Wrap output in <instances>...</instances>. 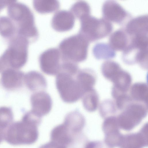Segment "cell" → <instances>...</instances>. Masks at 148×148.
Here are the masks:
<instances>
[{"mask_svg": "<svg viewBox=\"0 0 148 148\" xmlns=\"http://www.w3.org/2000/svg\"><path fill=\"white\" fill-rule=\"evenodd\" d=\"M132 78L130 74L123 69L113 79L112 87L123 92L127 93L130 87Z\"/></svg>", "mask_w": 148, "mask_h": 148, "instance_id": "cell-16", "label": "cell"}, {"mask_svg": "<svg viewBox=\"0 0 148 148\" xmlns=\"http://www.w3.org/2000/svg\"><path fill=\"white\" fill-rule=\"evenodd\" d=\"M117 108L114 101L110 99H106L100 104L99 112L102 116L106 117L114 114Z\"/></svg>", "mask_w": 148, "mask_h": 148, "instance_id": "cell-24", "label": "cell"}, {"mask_svg": "<svg viewBox=\"0 0 148 148\" xmlns=\"http://www.w3.org/2000/svg\"><path fill=\"white\" fill-rule=\"evenodd\" d=\"M93 53L95 58L99 60L110 59L114 58L116 55L115 51L109 44L104 43L96 44L93 47Z\"/></svg>", "mask_w": 148, "mask_h": 148, "instance_id": "cell-19", "label": "cell"}, {"mask_svg": "<svg viewBox=\"0 0 148 148\" xmlns=\"http://www.w3.org/2000/svg\"><path fill=\"white\" fill-rule=\"evenodd\" d=\"M80 20L81 27L79 34L89 42L106 37L110 33L113 29L110 22L103 18H98L90 14Z\"/></svg>", "mask_w": 148, "mask_h": 148, "instance_id": "cell-3", "label": "cell"}, {"mask_svg": "<svg viewBox=\"0 0 148 148\" xmlns=\"http://www.w3.org/2000/svg\"><path fill=\"white\" fill-rule=\"evenodd\" d=\"M103 18L108 21L122 23L129 14L118 3L113 1H108L103 4L102 8Z\"/></svg>", "mask_w": 148, "mask_h": 148, "instance_id": "cell-9", "label": "cell"}, {"mask_svg": "<svg viewBox=\"0 0 148 148\" xmlns=\"http://www.w3.org/2000/svg\"><path fill=\"white\" fill-rule=\"evenodd\" d=\"M31 101L33 112L41 117L51 110L52 101L49 95L44 91L37 92L32 96Z\"/></svg>", "mask_w": 148, "mask_h": 148, "instance_id": "cell-10", "label": "cell"}, {"mask_svg": "<svg viewBox=\"0 0 148 148\" xmlns=\"http://www.w3.org/2000/svg\"><path fill=\"white\" fill-rule=\"evenodd\" d=\"M61 60L58 49H49L44 52L40 56L39 62L40 69L46 74L57 75L60 69Z\"/></svg>", "mask_w": 148, "mask_h": 148, "instance_id": "cell-8", "label": "cell"}, {"mask_svg": "<svg viewBox=\"0 0 148 148\" xmlns=\"http://www.w3.org/2000/svg\"><path fill=\"white\" fill-rule=\"evenodd\" d=\"M77 74L73 75L62 71L57 74L56 88L61 98L65 102H75L84 94L76 79Z\"/></svg>", "mask_w": 148, "mask_h": 148, "instance_id": "cell-4", "label": "cell"}, {"mask_svg": "<svg viewBox=\"0 0 148 148\" xmlns=\"http://www.w3.org/2000/svg\"><path fill=\"white\" fill-rule=\"evenodd\" d=\"M29 86L33 91H43L47 87V82L45 77L40 73L33 71L29 76Z\"/></svg>", "mask_w": 148, "mask_h": 148, "instance_id": "cell-21", "label": "cell"}, {"mask_svg": "<svg viewBox=\"0 0 148 148\" xmlns=\"http://www.w3.org/2000/svg\"><path fill=\"white\" fill-rule=\"evenodd\" d=\"M75 17L70 11H57L51 21V25L56 30L59 32L70 30L74 25Z\"/></svg>", "mask_w": 148, "mask_h": 148, "instance_id": "cell-11", "label": "cell"}, {"mask_svg": "<svg viewBox=\"0 0 148 148\" xmlns=\"http://www.w3.org/2000/svg\"><path fill=\"white\" fill-rule=\"evenodd\" d=\"M148 45L131 41L123 51L122 58L128 65L138 64L145 69H148Z\"/></svg>", "mask_w": 148, "mask_h": 148, "instance_id": "cell-6", "label": "cell"}, {"mask_svg": "<svg viewBox=\"0 0 148 148\" xmlns=\"http://www.w3.org/2000/svg\"><path fill=\"white\" fill-rule=\"evenodd\" d=\"M128 36L124 30H117L110 35L108 44L114 51H123L129 44Z\"/></svg>", "mask_w": 148, "mask_h": 148, "instance_id": "cell-15", "label": "cell"}, {"mask_svg": "<svg viewBox=\"0 0 148 148\" xmlns=\"http://www.w3.org/2000/svg\"><path fill=\"white\" fill-rule=\"evenodd\" d=\"M0 34L3 37L10 39L17 35L16 27L9 17H0Z\"/></svg>", "mask_w": 148, "mask_h": 148, "instance_id": "cell-18", "label": "cell"}, {"mask_svg": "<svg viewBox=\"0 0 148 148\" xmlns=\"http://www.w3.org/2000/svg\"><path fill=\"white\" fill-rule=\"evenodd\" d=\"M82 103L85 109L89 112H93L97 109L99 104V97L94 88L86 92L82 97Z\"/></svg>", "mask_w": 148, "mask_h": 148, "instance_id": "cell-17", "label": "cell"}, {"mask_svg": "<svg viewBox=\"0 0 148 148\" xmlns=\"http://www.w3.org/2000/svg\"><path fill=\"white\" fill-rule=\"evenodd\" d=\"M76 78L84 94L93 88L97 79L94 72L89 69L79 70L76 75Z\"/></svg>", "mask_w": 148, "mask_h": 148, "instance_id": "cell-13", "label": "cell"}, {"mask_svg": "<svg viewBox=\"0 0 148 148\" xmlns=\"http://www.w3.org/2000/svg\"><path fill=\"white\" fill-rule=\"evenodd\" d=\"M118 116L122 124L131 125L139 123L147 115L148 105L132 101L122 110Z\"/></svg>", "mask_w": 148, "mask_h": 148, "instance_id": "cell-7", "label": "cell"}, {"mask_svg": "<svg viewBox=\"0 0 148 148\" xmlns=\"http://www.w3.org/2000/svg\"><path fill=\"white\" fill-rule=\"evenodd\" d=\"M7 13L8 17L16 27L17 35L24 37L29 42L37 39L38 33L34 16L28 6L13 1L8 6Z\"/></svg>", "mask_w": 148, "mask_h": 148, "instance_id": "cell-1", "label": "cell"}, {"mask_svg": "<svg viewBox=\"0 0 148 148\" xmlns=\"http://www.w3.org/2000/svg\"><path fill=\"white\" fill-rule=\"evenodd\" d=\"M13 1L0 0V12L4 8L8 6Z\"/></svg>", "mask_w": 148, "mask_h": 148, "instance_id": "cell-25", "label": "cell"}, {"mask_svg": "<svg viewBox=\"0 0 148 148\" xmlns=\"http://www.w3.org/2000/svg\"><path fill=\"white\" fill-rule=\"evenodd\" d=\"M129 96L132 101L148 105V86L147 84L135 83L130 87Z\"/></svg>", "mask_w": 148, "mask_h": 148, "instance_id": "cell-14", "label": "cell"}, {"mask_svg": "<svg viewBox=\"0 0 148 148\" xmlns=\"http://www.w3.org/2000/svg\"><path fill=\"white\" fill-rule=\"evenodd\" d=\"M35 10L41 13L52 12L59 8V2L55 0H35L33 2Z\"/></svg>", "mask_w": 148, "mask_h": 148, "instance_id": "cell-22", "label": "cell"}, {"mask_svg": "<svg viewBox=\"0 0 148 148\" xmlns=\"http://www.w3.org/2000/svg\"><path fill=\"white\" fill-rule=\"evenodd\" d=\"M124 30L130 37L148 34L147 15L139 16L130 20L127 23Z\"/></svg>", "mask_w": 148, "mask_h": 148, "instance_id": "cell-12", "label": "cell"}, {"mask_svg": "<svg viewBox=\"0 0 148 148\" xmlns=\"http://www.w3.org/2000/svg\"><path fill=\"white\" fill-rule=\"evenodd\" d=\"M70 11L75 17H76L80 19L90 14V9L89 5L87 3L84 1H80L73 4Z\"/></svg>", "mask_w": 148, "mask_h": 148, "instance_id": "cell-23", "label": "cell"}, {"mask_svg": "<svg viewBox=\"0 0 148 148\" xmlns=\"http://www.w3.org/2000/svg\"><path fill=\"white\" fill-rule=\"evenodd\" d=\"M89 42L79 34L64 39L60 44L58 49L62 60L76 63L85 60Z\"/></svg>", "mask_w": 148, "mask_h": 148, "instance_id": "cell-2", "label": "cell"}, {"mask_svg": "<svg viewBox=\"0 0 148 148\" xmlns=\"http://www.w3.org/2000/svg\"><path fill=\"white\" fill-rule=\"evenodd\" d=\"M29 42L24 37L15 36L10 39L8 47L0 57V60L25 63L27 58Z\"/></svg>", "mask_w": 148, "mask_h": 148, "instance_id": "cell-5", "label": "cell"}, {"mask_svg": "<svg viewBox=\"0 0 148 148\" xmlns=\"http://www.w3.org/2000/svg\"><path fill=\"white\" fill-rule=\"evenodd\" d=\"M122 69L117 62L108 60L102 64L101 71L103 77L111 82L113 78Z\"/></svg>", "mask_w": 148, "mask_h": 148, "instance_id": "cell-20", "label": "cell"}]
</instances>
